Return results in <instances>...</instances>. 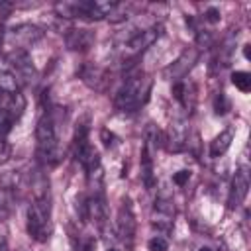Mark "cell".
Wrapping results in <instances>:
<instances>
[{
    "mask_svg": "<svg viewBox=\"0 0 251 251\" xmlns=\"http://www.w3.org/2000/svg\"><path fill=\"white\" fill-rule=\"evenodd\" d=\"M114 8V2H57L55 12L61 18H90V20H102L110 16V10Z\"/></svg>",
    "mask_w": 251,
    "mask_h": 251,
    "instance_id": "cell-5",
    "label": "cell"
},
{
    "mask_svg": "<svg viewBox=\"0 0 251 251\" xmlns=\"http://www.w3.org/2000/svg\"><path fill=\"white\" fill-rule=\"evenodd\" d=\"M80 76H82V80H84L88 86H92V88H96V90H104V86H106V82H108L106 71L100 69V67H96V65H84V67L80 69Z\"/></svg>",
    "mask_w": 251,
    "mask_h": 251,
    "instance_id": "cell-13",
    "label": "cell"
},
{
    "mask_svg": "<svg viewBox=\"0 0 251 251\" xmlns=\"http://www.w3.org/2000/svg\"><path fill=\"white\" fill-rule=\"evenodd\" d=\"M204 22H210V24L220 22V10H216V8H208L206 14H204Z\"/></svg>",
    "mask_w": 251,
    "mask_h": 251,
    "instance_id": "cell-23",
    "label": "cell"
},
{
    "mask_svg": "<svg viewBox=\"0 0 251 251\" xmlns=\"http://www.w3.org/2000/svg\"><path fill=\"white\" fill-rule=\"evenodd\" d=\"M214 110H216V114H226V112L229 110V100H227V96H226L224 92H220V94L216 96V100H214Z\"/></svg>",
    "mask_w": 251,
    "mask_h": 251,
    "instance_id": "cell-20",
    "label": "cell"
},
{
    "mask_svg": "<svg viewBox=\"0 0 251 251\" xmlns=\"http://www.w3.org/2000/svg\"><path fill=\"white\" fill-rule=\"evenodd\" d=\"M108 251H116V249H108Z\"/></svg>",
    "mask_w": 251,
    "mask_h": 251,
    "instance_id": "cell-26",
    "label": "cell"
},
{
    "mask_svg": "<svg viewBox=\"0 0 251 251\" xmlns=\"http://www.w3.org/2000/svg\"><path fill=\"white\" fill-rule=\"evenodd\" d=\"M169 249V241L161 235H155L153 239H149V251H167Z\"/></svg>",
    "mask_w": 251,
    "mask_h": 251,
    "instance_id": "cell-21",
    "label": "cell"
},
{
    "mask_svg": "<svg viewBox=\"0 0 251 251\" xmlns=\"http://www.w3.org/2000/svg\"><path fill=\"white\" fill-rule=\"evenodd\" d=\"M20 82L14 73H0V94H18Z\"/></svg>",
    "mask_w": 251,
    "mask_h": 251,
    "instance_id": "cell-17",
    "label": "cell"
},
{
    "mask_svg": "<svg viewBox=\"0 0 251 251\" xmlns=\"http://www.w3.org/2000/svg\"><path fill=\"white\" fill-rule=\"evenodd\" d=\"M149 92H151V78H147L141 73H135L124 80V84L116 92L114 104L122 112H135L139 106L147 102Z\"/></svg>",
    "mask_w": 251,
    "mask_h": 251,
    "instance_id": "cell-2",
    "label": "cell"
},
{
    "mask_svg": "<svg viewBox=\"0 0 251 251\" xmlns=\"http://www.w3.org/2000/svg\"><path fill=\"white\" fill-rule=\"evenodd\" d=\"M84 251H92V249H90V245H88V247H86V249H84Z\"/></svg>",
    "mask_w": 251,
    "mask_h": 251,
    "instance_id": "cell-25",
    "label": "cell"
},
{
    "mask_svg": "<svg viewBox=\"0 0 251 251\" xmlns=\"http://www.w3.org/2000/svg\"><path fill=\"white\" fill-rule=\"evenodd\" d=\"M231 82H233V86H235L237 90H241V92H249V90H251V75L245 73V71H235V73L231 75Z\"/></svg>",
    "mask_w": 251,
    "mask_h": 251,
    "instance_id": "cell-18",
    "label": "cell"
},
{
    "mask_svg": "<svg viewBox=\"0 0 251 251\" xmlns=\"http://www.w3.org/2000/svg\"><path fill=\"white\" fill-rule=\"evenodd\" d=\"M247 188H249V175H247V169L241 167L235 176H233V182H231V190H229V198H227V206L233 210L237 208L245 196H247Z\"/></svg>",
    "mask_w": 251,
    "mask_h": 251,
    "instance_id": "cell-11",
    "label": "cell"
},
{
    "mask_svg": "<svg viewBox=\"0 0 251 251\" xmlns=\"http://www.w3.org/2000/svg\"><path fill=\"white\" fill-rule=\"evenodd\" d=\"M0 41H2V35H0Z\"/></svg>",
    "mask_w": 251,
    "mask_h": 251,
    "instance_id": "cell-27",
    "label": "cell"
},
{
    "mask_svg": "<svg viewBox=\"0 0 251 251\" xmlns=\"http://www.w3.org/2000/svg\"><path fill=\"white\" fill-rule=\"evenodd\" d=\"M231 139H233V129H231V127L224 129V131L210 143V155H212V157H220V155H224V153L229 149Z\"/></svg>",
    "mask_w": 251,
    "mask_h": 251,
    "instance_id": "cell-16",
    "label": "cell"
},
{
    "mask_svg": "<svg viewBox=\"0 0 251 251\" xmlns=\"http://www.w3.org/2000/svg\"><path fill=\"white\" fill-rule=\"evenodd\" d=\"M43 37V29L31 24H20L16 27H10L8 31L2 33V41L0 47L4 49V53L10 57L14 53H24L27 51V47H31L35 41H39Z\"/></svg>",
    "mask_w": 251,
    "mask_h": 251,
    "instance_id": "cell-3",
    "label": "cell"
},
{
    "mask_svg": "<svg viewBox=\"0 0 251 251\" xmlns=\"http://www.w3.org/2000/svg\"><path fill=\"white\" fill-rule=\"evenodd\" d=\"M159 33H161V31H159L157 25H151V27H145V29L135 31V33L127 39V43L124 45V47H126V53L137 55V53L145 51L151 43H155V41L159 39Z\"/></svg>",
    "mask_w": 251,
    "mask_h": 251,
    "instance_id": "cell-7",
    "label": "cell"
},
{
    "mask_svg": "<svg viewBox=\"0 0 251 251\" xmlns=\"http://www.w3.org/2000/svg\"><path fill=\"white\" fill-rule=\"evenodd\" d=\"M75 157L86 171V175H94L100 171V155L96 147L88 141V126L80 124L75 131Z\"/></svg>",
    "mask_w": 251,
    "mask_h": 251,
    "instance_id": "cell-6",
    "label": "cell"
},
{
    "mask_svg": "<svg viewBox=\"0 0 251 251\" xmlns=\"http://www.w3.org/2000/svg\"><path fill=\"white\" fill-rule=\"evenodd\" d=\"M65 43L71 51H86L94 43V31L86 27H73L65 35Z\"/></svg>",
    "mask_w": 251,
    "mask_h": 251,
    "instance_id": "cell-12",
    "label": "cell"
},
{
    "mask_svg": "<svg viewBox=\"0 0 251 251\" xmlns=\"http://www.w3.org/2000/svg\"><path fill=\"white\" fill-rule=\"evenodd\" d=\"M14 124H16V118L8 110L0 108V139H4L10 133V129H12Z\"/></svg>",
    "mask_w": 251,
    "mask_h": 251,
    "instance_id": "cell-19",
    "label": "cell"
},
{
    "mask_svg": "<svg viewBox=\"0 0 251 251\" xmlns=\"http://www.w3.org/2000/svg\"><path fill=\"white\" fill-rule=\"evenodd\" d=\"M188 178H190V171H178V173L173 175V182H175L176 186H184Z\"/></svg>",
    "mask_w": 251,
    "mask_h": 251,
    "instance_id": "cell-22",
    "label": "cell"
},
{
    "mask_svg": "<svg viewBox=\"0 0 251 251\" xmlns=\"http://www.w3.org/2000/svg\"><path fill=\"white\" fill-rule=\"evenodd\" d=\"M186 139H188V133H186L184 122H182V120H175V122L171 124L169 137H167L169 149H171V151H180V149L186 145Z\"/></svg>",
    "mask_w": 251,
    "mask_h": 251,
    "instance_id": "cell-14",
    "label": "cell"
},
{
    "mask_svg": "<svg viewBox=\"0 0 251 251\" xmlns=\"http://www.w3.org/2000/svg\"><path fill=\"white\" fill-rule=\"evenodd\" d=\"M35 139H37V155L47 165H57L63 157V149L57 137V126L53 112H43L35 126Z\"/></svg>",
    "mask_w": 251,
    "mask_h": 251,
    "instance_id": "cell-1",
    "label": "cell"
},
{
    "mask_svg": "<svg viewBox=\"0 0 251 251\" xmlns=\"http://www.w3.org/2000/svg\"><path fill=\"white\" fill-rule=\"evenodd\" d=\"M198 61V49H194V47H190V49H186V51H182L180 53V57L167 69V76L169 78H175V80H180V78H184L186 75H188V71L194 67V63Z\"/></svg>",
    "mask_w": 251,
    "mask_h": 251,
    "instance_id": "cell-9",
    "label": "cell"
},
{
    "mask_svg": "<svg viewBox=\"0 0 251 251\" xmlns=\"http://www.w3.org/2000/svg\"><path fill=\"white\" fill-rule=\"evenodd\" d=\"M12 67H14V76L18 78V82H29L35 78V69H33V61L29 57L27 51L24 53H14L8 57Z\"/></svg>",
    "mask_w": 251,
    "mask_h": 251,
    "instance_id": "cell-10",
    "label": "cell"
},
{
    "mask_svg": "<svg viewBox=\"0 0 251 251\" xmlns=\"http://www.w3.org/2000/svg\"><path fill=\"white\" fill-rule=\"evenodd\" d=\"M153 153L143 145L141 149V180L145 184V188H153L155 184V175H153Z\"/></svg>",
    "mask_w": 251,
    "mask_h": 251,
    "instance_id": "cell-15",
    "label": "cell"
},
{
    "mask_svg": "<svg viewBox=\"0 0 251 251\" xmlns=\"http://www.w3.org/2000/svg\"><path fill=\"white\" fill-rule=\"evenodd\" d=\"M198 251H212V249H210V247H200Z\"/></svg>",
    "mask_w": 251,
    "mask_h": 251,
    "instance_id": "cell-24",
    "label": "cell"
},
{
    "mask_svg": "<svg viewBox=\"0 0 251 251\" xmlns=\"http://www.w3.org/2000/svg\"><path fill=\"white\" fill-rule=\"evenodd\" d=\"M118 233L124 241L131 243L133 241V235H135V216H133V210H131V204L129 200H124V204L120 206L118 210Z\"/></svg>",
    "mask_w": 251,
    "mask_h": 251,
    "instance_id": "cell-8",
    "label": "cell"
},
{
    "mask_svg": "<svg viewBox=\"0 0 251 251\" xmlns=\"http://www.w3.org/2000/svg\"><path fill=\"white\" fill-rule=\"evenodd\" d=\"M27 233L35 241H45L51 233V204L47 198H33L27 208Z\"/></svg>",
    "mask_w": 251,
    "mask_h": 251,
    "instance_id": "cell-4",
    "label": "cell"
}]
</instances>
